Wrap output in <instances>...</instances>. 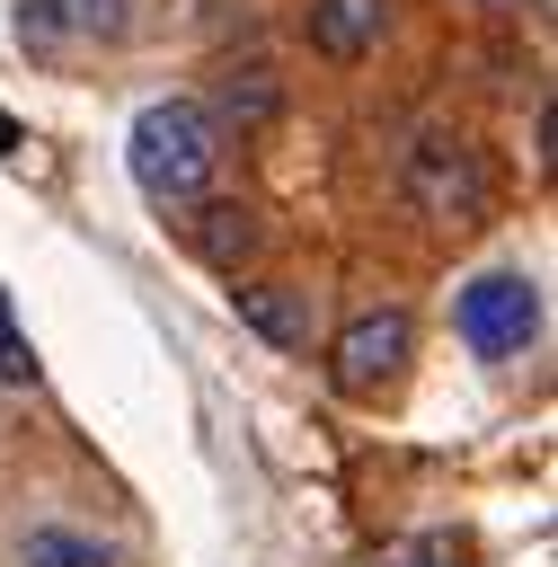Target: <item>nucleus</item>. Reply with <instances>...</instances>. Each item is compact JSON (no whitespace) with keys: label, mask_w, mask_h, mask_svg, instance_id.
<instances>
[{"label":"nucleus","mask_w":558,"mask_h":567,"mask_svg":"<svg viewBox=\"0 0 558 567\" xmlns=\"http://www.w3.org/2000/svg\"><path fill=\"white\" fill-rule=\"evenodd\" d=\"M124 159H133V186H142L151 204H204L213 159H221V133H213V115H204L195 97H159V106L133 115Z\"/></svg>","instance_id":"f257e3e1"},{"label":"nucleus","mask_w":558,"mask_h":567,"mask_svg":"<svg viewBox=\"0 0 558 567\" xmlns=\"http://www.w3.org/2000/svg\"><path fill=\"white\" fill-rule=\"evenodd\" d=\"M399 186H407V204H416L425 221H443V230H469V221L487 213V159H478L469 133H443V124H425V133L407 142Z\"/></svg>","instance_id":"f03ea898"},{"label":"nucleus","mask_w":558,"mask_h":567,"mask_svg":"<svg viewBox=\"0 0 558 567\" xmlns=\"http://www.w3.org/2000/svg\"><path fill=\"white\" fill-rule=\"evenodd\" d=\"M452 328L469 337V354H523L531 337H540V284L531 275H478V284H461V301H452Z\"/></svg>","instance_id":"7ed1b4c3"},{"label":"nucleus","mask_w":558,"mask_h":567,"mask_svg":"<svg viewBox=\"0 0 558 567\" xmlns=\"http://www.w3.org/2000/svg\"><path fill=\"white\" fill-rule=\"evenodd\" d=\"M407 346H416L407 310H363V319H345V328H337V346H328V372H337V390H345V399H381V390L399 381Z\"/></svg>","instance_id":"20e7f679"},{"label":"nucleus","mask_w":558,"mask_h":567,"mask_svg":"<svg viewBox=\"0 0 558 567\" xmlns=\"http://www.w3.org/2000/svg\"><path fill=\"white\" fill-rule=\"evenodd\" d=\"M390 27V0H310V53L328 62H363Z\"/></svg>","instance_id":"39448f33"},{"label":"nucleus","mask_w":558,"mask_h":567,"mask_svg":"<svg viewBox=\"0 0 558 567\" xmlns=\"http://www.w3.org/2000/svg\"><path fill=\"white\" fill-rule=\"evenodd\" d=\"M239 319L266 337V346H301V310L283 284H239Z\"/></svg>","instance_id":"423d86ee"},{"label":"nucleus","mask_w":558,"mask_h":567,"mask_svg":"<svg viewBox=\"0 0 558 567\" xmlns=\"http://www.w3.org/2000/svg\"><path fill=\"white\" fill-rule=\"evenodd\" d=\"M18 567H115V558H106V540H89V532H62V523H44V532H27Z\"/></svg>","instance_id":"0eeeda50"},{"label":"nucleus","mask_w":558,"mask_h":567,"mask_svg":"<svg viewBox=\"0 0 558 567\" xmlns=\"http://www.w3.org/2000/svg\"><path fill=\"white\" fill-rule=\"evenodd\" d=\"M248 239H257V221H248L239 204H204V221H195V248H204L213 266H239V257H248Z\"/></svg>","instance_id":"6e6552de"},{"label":"nucleus","mask_w":558,"mask_h":567,"mask_svg":"<svg viewBox=\"0 0 558 567\" xmlns=\"http://www.w3.org/2000/svg\"><path fill=\"white\" fill-rule=\"evenodd\" d=\"M27 9V27H44V35H89L115 0H18Z\"/></svg>","instance_id":"1a4fd4ad"},{"label":"nucleus","mask_w":558,"mask_h":567,"mask_svg":"<svg viewBox=\"0 0 558 567\" xmlns=\"http://www.w3.org/2000/svg\"><path fill=\"white\" fill-rule=\"evenodd\" d=\"M0 381H9V390L35 381V354H27V328H18V310H9V292H0Z\"/></svg>","instance_id":"9d476101"}]
</instances>
